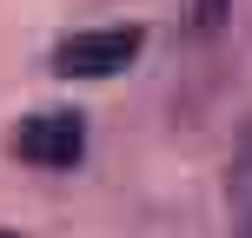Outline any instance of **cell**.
Wrapping results in <instances>:
<instances>
[{
    "instance_id": "4",
    "label": "cell",
    "mask_w": 252,
    "mask_h": 238,
    "mask_svg": "<svg viewBox=\"0 0 252 238\" xmlns=\"http://www.w3.org/2000/svg\"><path fill=\"white\" fill-rule=\"evenodd\" d=\"M239 238H252V218H246V232H239Z\"/></svg>"
},
{
    "instance_id": "1",
    "label": "cell",
    "mask_w": 252,
    "mask_h": 238,
    "mask_svg": "<svg viewBox=\"0 0 252 238\" xmlns=\"http://www.w3.org/2000/svg\"><path fill=\"white\" fill-rule=\"evenodd\" d=\"M146 47V26H87V33H66L53 47V73L60 79H113L139 60Z\"/></svg>"
},
{
    "instance_id": "3",
    "label": "cell",
    "mask_w": 252,
    "mask_h": 238,
    "mask_svg": "<svg viewBox=\"0 0 252 238\" xmlns=\"http://www.w3.org/2000/svg\"><path fill=\"white\" fill-rule=\"evenodd\" d=\"M219 20H226V0H199V26H206V33H213Z\"/></svg>"
},
{
    "instance_id": "5",
    "label": "cell",
    "mask_w": 252,
    "mask_h": 238,
    "mask_svg": "<svg viewBox=\"0 0 252 238\" xmlns=\"http://www.w3.org/2000/svg\"><path fill=\"white\" fill-rule=\"evenodd\" d=\"M0 238H13V232H0Z\"/></svg>"
},
{
    "instance_id": "2",
    "label": "cell",
    "mask_w": 252,
    "mask_h": 238,
    "mask_svg": "<svg viewBox=\"0 0 252 238\" xmlns=\"http://www.w3.org/2000/svg\"><path fill=\"white\" fill-rule=\"evenodd\" d=\"M87 152V119L80 113H33L13 126V159L40 165V172H66Z\"/></svg>"
}]
</instances>
